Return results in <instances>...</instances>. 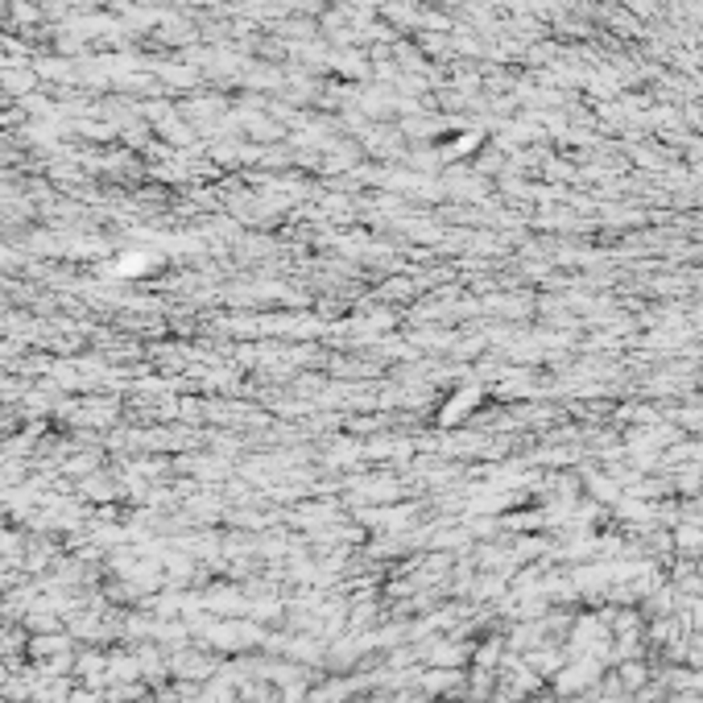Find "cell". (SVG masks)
<instances>
[{
	"instance_id": "obj_3",
	"label": "cell",
	"mask_w": 703,
	"mask_h": 703,
	"mask_svg": "<svg viewBox=\"0 0 703 703\" xmlns=\"http://www.w3.org/2000/svg\"><path fill=\"white\" fill-rule=\"evenodd\" d=\"M621 678H625L629 687H641V683H646V667H625Z\"/></svg>"
},
{
	"instance_id": "obj_2",
	"label": "cell",
	"mask_w": 703,
	"mask_h": 703,
	"mask_svg": "<svg viewBox=\"0 0 703 703\" xmlns=\"http://www.w3.org/2000/svg\"><path fill=\"white\" fill-rule=\"evenodd\" d=\"M699 542H703V534L695 530V525H683V530H678V546H683L687 555H695V550H699Z\"/></svg>"
},
{
	"instance_id": "obj_1",
	"label": "cell",
	"mask_w": 703,
	"mask_h": 703,
	"mask_svg": "<svg viewBox=\"0 0 703 703\" xmlns=\"http://www.w3.org/2000/svg\"><path fill=\"white\" fill-rule=\"evenodd\" d=\"M592 678H596V662H579V667H571V670H563L559 675V691H584V687H592Z\"/></svg>"
},
{
	"instance_id": "obj_4",
	"label": "cell",
	"mask_w": 703,
	"mask_h": 703,
	"mask_svg": "<svg viewBox=\"0 0 703 703\" xmlns=\"http://www.w3.org/2000/svg\"><path fill=\"white\" fill-rule=\"evenodd\" d=\"M670 703H699V699H695V695H683V699H670Z\"/></svg>"
}]
</instances>
